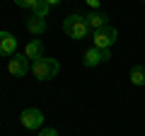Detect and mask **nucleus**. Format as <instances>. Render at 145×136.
I'll return each instance as SVG.
<instances>
[{
	"label": "nucleus",
	"mask_w": 145,
	"mask_h": 136,
	"mask_svg": "<svg viewBox=\"0 0 145 136\" xmlns=\"http://www.w3.org/2000/svg\"><path fill=\"white\" fill-rule=\"evenodd\" d=\"M58 61L56 58H48V56H41V58H36V61H31V73H34L36 80H51L56 78L58 73Z\"/></svg>",
	"instance_id": "f257e3e1"
},
{
	"label": "nucleus",
	"mask_w": 145,
	"mask_h": 136,
	"mask_svg": "<svg viewBox=\"0 0 145 136\" xmlns=\"http://www.w3.org/2000/svg\"><path fill=\"white\" fill-rule=\"evenodd\" d=\"M63 32H65L70 39H85L89 32V24H87V17L82 15H68L65 22H63Z\"/></svg>",
	"instance_id": "f03ea898"
},
{
	"label": "nucleus",
	"mask_w": 145,
	"mask_h": 136,
	"mask_svg": "<svg viewBox=\"0 0 145 136\" xmlns=\"http://www.w3.org/2000/svg\"><path fill=\"white\" fill-rule=\"evenodd\" d=\"M29 71H31V63H29V58H27L24 53H15V56H10V61H7V73H10V75L24 78Z\"/></svg>",
	"instance_id": "7ed1b4c3"
},
{
	"label": "nucleus",
	"mask_w": 145,
	"mask_h": 136,
	"mask_svg": "<svg viewBox=\"0 0 145 136\" xmlns=\"http://www.w3.org/2000/svg\"><path fill=\"white\" fill-rule=\"evenodd\" d=\"M20 121H22V126H24V129L36 131V129H41V124H44V112L36 110V107H27V110L22 112Z\"/></svg>",
	"instance_id": "20e7f679"
},
{
	"label": "nucleus",
	"mask_w": 145,
	"mask_h": 136,
	"mask_svg": "<svg viewBox=\"0 0 145 136\" xmlns=\"http://www.w3.org/2000/svg\"><path fill=\"white\" fill-rule=\"evenodd\" d=\"M116 37H119V32H116L111 24H106V27H102V29L94 32L92 39H94V46H97V49H109L111 44L116 42Z\"/></svg>",
	"instance_id": "39448f33"
},
{
	"label": "nucleus",
	"mask_w": 145,
	"mask_h": 136,
	"mask_svg": "<svg viewBox=\"0 0 145 136\" xmlns=\"http://www.w3.org/2000/svg\"><path fill=\"white\" fill-rule=\"evenodd\" d=\"M109 58H111V51H109V49H97V46H92V49L85 51L82 63H85L87 68H94V66H99V63L109 61Z\"/></svg>",
	"instance_id": "423d86ee"
},
{
	"label": "nucleus",
	"mask_w": 145,
	"mask_h": 136,
	"mask_svg": "<svg viewBox=\"0 0 145 136\" xmlns=\"http://www.w3.org/2000/svg\"><path fill=\"white\" fill-rule=\"evenodd\" d=\"M17 39L10 32H0V56H15Z\"/></svg>",
	"instance_id": "0eeeda50"
},
{
	"label": "nucleus",
	"mask_w": 145,
	"mask_h": 136,
	"mask_svg": "<svg viewBox=\"0 0 145 136\" xmlns=\"http://www.w3.org/2000/svg\"><path fill=\"white\" fill-rule=\"evenodd\" d=\"M87 24H89V29H92V32H97V29H102V27L109 24V17L104 15V12L94 10V12H89V15H87Z\"/></svg>",
	"instance_id": "6e6552de"
},
{
	"label": "nucleus",
	"mask_w": 145,
	"mask_h": 136,
	"mask_svg": "<svg viewBox=\"0 0 145 136\" xmlns=\"http://www.w3.org/2000/svg\"><path fill=\"white\" fill-rule=\"evenodd\" d=\"M24 56L31 58V61H36V58H41L44 56V44L39 42V39H34V42H29L24 46Z\"/></svg>",
	"instance_id": "1a4fd4ad"
},
{
	"label": "nucleus",
	"mask_w": 145,
	"mask_h": 136,
	"mask_svg": "<svg viewBox=\"0 0 145 136\" xmlns=\"http://www.w3.org/2000/svg\"><path fill=\"white\" fill-rule=\"evenodd\" d=\"M27 29H29L31 34H44V32H46V20L31 15L29 20H27Z\"/></svg>",
	"instance_id": "9d476101"
},
{
	"label": "nucleus",
	"mask_w": 145,
	"mask_h": 136,
	"mask_svg": "<svg viewBox=\"0 0 145 136\" xmlns=\"http://www.w3.org/2000/svg\"><path fill=\"white\" fill-rule=\"evenodd\" d=\"M131 83L133 85H145V66H140V63H135L133 68H131Z\"/></svg>",
	"instance_id": "9b49d317"
},
{
	"label": "nucleus",
	"mask_w": 145,
	"mask_h": 136,
	"mask_svg": "<svg viewBox=\"0 0 145 136\" xmlns=\"http://www.w3.org/2000/svg\"><path fill=\"white\" fill-rule=\"evenodd\" d=\"M48 12H51V5H48V3H44V0H39V3L34 5V10H31V15H34V17H41V20H46Z\"/></svg>",
	"instance_id": "f8f14e48"
},
{
	"label": "nucleus",
	"mask_w": 145,
	"mask_h": 136,
	"mask_svg": "<svg viewBox=\"0 0 145 136\" xmlns=\"http://www.w3.org/2000/svg\"><path fill=\"white\" fill-rule=\"evenodd\" d=\"M39 3V0H15V5L20 7H27V10H34V5Z\"/></svg>",
	"instance_id": "ddd939ff"
},
{
	"label": "nucleus",
	"mask_w": 145,
	"mask_h": 136,
	"mask_svg": "<svg viewBox=\"0 0 145 136\" xmlns=\"http://www.w3.org/2000/svg\"><path fill=\"white\" fill-rule=\"evenodd\" d=\"M39 136H58V131L48 126V129H41V131H39Z\"/></svg>",
	"instance_id": "4468645a"
},
{
	"label": "nucleus",
	"mask_w": 145,
	"mask_h": 136,
	"mask_svg": "<svg viewBox=\"0 0 145 136\" xmlns=\"http://www.w3.org/2000/svg\"><path fill=\"white\" fill-rule=\"evenodd\" d=\"M85 3H87L89 7H94V10H97V7H99V0H85Z\"/></svg>",
	"instance_id": "2eb2a0df"
},
{
	"label": "nucleus",
	"mask_w": 145,
	"mask_h": 136,
	"mask_svg": "<svg viewBox=\"0 0 145 136\" xmlns=\"http://www.w3.org/2000/svg\"><path fill=\"white\" fill-rule=\"evenodd\" d=\"M44 3H48V5L53 7V5H58V3H61V0H44Z\"/></svg>",
	"instance_id": "dca6fc26"
}]
</instances>
